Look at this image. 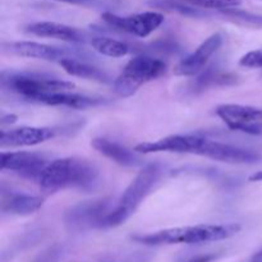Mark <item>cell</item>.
<instances>
[{
	"label": "cell",
	"instance_id": "1",
	"mask_svg": "<svg viewBox=\"0 0 262 262\" xmlns=\"http://www.w3.org/2000/svg\"><path fill=\"white\" fill-rule=\"evenodd\" d=\"M100 170L94 163L81 158H61L50 161L40 179V189L53 194L63 189L94 191L99 184Z\"/></svg>",
	"mask_w": 262,
	"mask_h": 262
},
{
	"label": "cell",
	"instance_id": "2",
	"mask_svg": "<svg viewBox=\"0 0 262 262\" xmlns=\"http://www.w3.org/2000/svg\"><path fill=\"white\" fill-rule=\"evenodd\" d=\"M242 227L235 223L230 224H200L189 227L169 228L148 234L132 235L135 242L143 246H170V245H201V243L219 242L238 234Z\"/></svg>",
	"mask_w": 262,
	"mask_h": 262
},
{
	"label": "cell",
	"instance_id": "3",
	"mask_svg": "<svg viewBox=\"0 0 262 262\" xmlns=\"http://www.w3.org/2000/svg\"><path fill=\"white\" fill-rule=\"evenodd\" d=\"M161 171L163 169L160 164H147L125 188L120 199L118 200L117 206L113 207L112 211L104 217L100 224V229H110L124 224L137 211L143 200L150 194L151 189L155 187L160 178Z\"/></svg>",
	"mask_w": 262,
	"mask_h": 262
},
{
	"label": "cell",
	"instance_id": "4",
	"mask_svg": "<svg viewBox=\"0 0 262 262\" xmlns=\"http://www.w3.org/2000/svg\"><path fill=\"white\" fill-rule=\"evenodd\" d=\"M2 89L17 95L27 102L35 104L41 96L53 92L73 91L76 84L69 81L37 73L2 72Z\"/></svg>",
	"mask_w": 262,
	"mask_h": 262
},
{
	"label": "cell",
	"instance_id": "5",
	"mask_svg": "<svg viewBox=\"0 0 262 262\" xmlns=\"http://www.w3.org/2000/svg\"><path fill=\"white\" fill-rule=\"evenodd\" d=\"M166 72V63L151 55H137L130 59L122 73L113 81V90L119 97L133 96L143 84L160 78Z\"/></svg>",
	"mask_w": 262,
	"mask_h": 262
},
{
	"label": "cell",
	"instance_id": "6",
	"mask_svg": "<svg viewBox=\"0 0 262 262\" xmlns=\"http://www.w3.org/2000/svg\"><path fill=\"white\" fill-rule=\"evenodd\" d=\"M102 20L114 30L143 38L163 25L164 14L159 12H143L122 17L114 13L105 12L102 14Z\"/></svg>",
	"mask_w": 262,
	"mask_h": 262
},
{
	"label": "cell",
	"instance_id": "7",
	"mask_svg": "<svg viewBox=\"0 0 262 262\" xmlns=\"http://www.w3.org/2000/svg\"><path fill=\"white\" fill-rule=\"evenodd\" d=\"M109 199L84 201L72 206L66 212L64 222L71 230L100 229V224L104 217L112 211Z\"/></svg>",
	"mask_w": 262,
	"mask_h": 262
},
{
	"label": "cell",
	"instance_id": "8",
	"mask_svg": "<svg viewBox=\"0 0 262 262\" xmlns=\"http://www.w3.org/2000/svg\"><path fill=\"white\" fill-rule=\"evenodd\" d=\"M3 53L22 56V58L40 59V60L48 61H60L67 58L81 59L83 56H89L87 54L79 53V51L72 50V49L56 48V46L36 42V41L4 42L3 43Z\"/></svg>",
	"mask_w": 262,
	"mask_h": 262
},
{
	"label": "cell",
	"instance_id": "9",
	"mask_svg": "<svg viewBox=\"0 0 262 262\" xmlns=\"http://www.w3.org/2000/svg\"><path fill=\"white\" fill-rule=\"evenodd\" d=\"M48 164V159L42 154L15 151V152H2L0 168L2 170L13 171L22 178L38 182Z\"/></svg>",
	"mask_w": 262,
	"mask_h": 262
},
{
	"label": "cell",
	"instance_id": "10",
	"mask_svg": "<svg viewBox=\"0 0 262 262\" xmlns=\"http://www.w3.org/2000/svg\"><path fill=\"white\" fill-rule=\"evenodd\" d=\"M199 156L212 159L215 161L227 164H255L261 160L262 156L258 152L248 148L223 143L205 138Z\"/></svg>",
	"mask_w": 262,
	"mask_h": 262
},
{
	"label": "cell",
	"instance_id": "11",
	"mask_svg": "<svg viewBox=\"0 0 262 262\" xmlns=\"http://www.w3.org/2000/svg\"><path fill=\"white\" fill-rule=\"evenodd\" d=\"M222 45L223 36L220 33H214V35L209 36L193 53L184 56L174 67V74L179 77H192L199 74L202 69H205L211 56L222 48Z\"/></svg>",
	"mask_w": 262,
	"mask_h": 262
},
{
	"label": "cell",
	"instance_id": "12",
	"mask_svg": "<svg viewBox=\"0 0 262 262\" xmlns=\"http://www.w3.org/2000/svg\"><path fill=\"white\" fill-rule=\"evenodd\" d=\"M200 143H201V137L200 136L171 135L160 138L158 141L138 143V145L135 146V151L138 154L176 152L196 155Z\"/></svg>",
	"mask_w": 262,
	"mask_h": 262
},
{
	"label": "cell",
	"instance_id": "13",
	"mask_svg": "<svg viewBox=\"0 0 262 262\" xmlns=\"http://www.w3.org/2000/svg\"><path fill=\"white\" fill-rule=\"evenodd\" d=\"M56 136L54 128L48 127H19L10 130H2L0 146L7 147H30L40 145Z\"/></svg>",
	"mask_w": 262,
	"mask_h": 262
},
{
	"label": "cell",
	"instance_id": "14",
	"mask_svg": "<svg viewBox=\"0 0 262 262\" xmlns=\"http://www.w3.org/2000/svg\"><path fill=\"white\" fill-rule=\"evenodd\" d=\"M217 117L232 130L241 132L243 127L262 123V107L241 104H223L215 110Z\"/></svg>",
	"mask_w": 262,
	"mask_h": 262
},
{
	"label": "cell",
	"instance_id": "15",
	"mask_svg": "<svg viewBox=\"0 0 262 262\" xmlns=\"http://www.w3.org/2000/svg\"><path fill=\"white\" fill-rule=\"evenodd\" d=\"M25 31L30 35L37 36V37H48L61 40L64 42L71 43H83L86 42V33L81 30L72 26L63 25L58 22H35L26 26Z\"/></svg>",
	"mask_w": 262,
	"mask_h": 262
},
{
	"label": "cell",
	"instance_id": "16",
	"mask_svg": "<svg viewBox=\"0 0 262 262\" xmlns=\"http://www.w3.org/2000/svg\"><path fill=\"white\" fill-rule=\"evenodd\" d=\"M91 145L101 155L119 165L129 166V168L142 165V159L138 156V152L129 150L114 141L106 140V138H94Z\"/></svg>",
	"mask_w": 262,
	"mask_h": 262
},
{
	"label": "cell",
	"instance_id": "17",
	"mask_svg": "<svg viewBox=\"0 0 262 262\" xmlns=\"http://www.w3.org/2000/svg\"><path fill=\"white\" fill-rule=\"evenodd\" d=\"M105 102H106L105 99L101 97L86 96L73 91H61L41 96L35 104L48 105V106H66L72 109H87V107L99 106Z\"/></svg>",
	"mask_w": 262,
	"mask_h": 262
},
{
	"label": "cell",
	"instance_id": "18",
	"mask_svg": "<svg viewBox=\"0 0 262 262\" xmlns=\"http://www.w3.org/2000/svg\"><path fill=\"white\" fill-rule=\"evenodd\" d=\"M43 199L26 193H2V211L5 214L26 216L35 214L42 207Z\"/></svg>",
	"mask_w": 262,
	"mask_h": 262
},
{
	"label": "cell",
	"instance_id": "19",
	"mask_svg": "<svg viewBox=\"0 0 262 262\" xmlns=\"http://www.w3.org/2000/svg\"><path fill=\"white\" fill-rule=\"evenodd\" d=\"M59 64L63 67V69L69 76L79 77V78L90 79V81L100 82V83H110V82H113L112 77L104 69L89 64L83 59L67 58L59 61Z\"/></svg>",
	"mask_w": 262,
	"mask_h": 262
},
{
	"label": "cell",
	"instance_id": "20",
	"mask_svg": "<svg viewBox=\"0 0 262 262\" xmlns=\"http://www.w3.org/2000/svg\"><path fill=\"white\" fill-rule=\"evenodd\" d=\"M90 43L95 51L109 58H123L133 51L132 46L128 45L127 42L115 40V38L104 37V36L92 37Z\"/></svg>",
	"mask_w": 262,
	"mask_h": 262
},
{
	"label": "cell",
	"instance_id": "21",
	"mask_svg": "<svg viewBox=\"0 0 262 262\" xmlns=\"http://www.w3.org/2000/svg\"><path fill=\"white\" fill-rule=\"evenodd\" d=\"M184 2L194 5V7L217 10L232 9V8H237L242 4V0H184Z\"/></svg>",
	"mask_w": 262,
	"mask_h": 262
},
{
	"label": "cell",
	"instance_id": "22",
	"mask_svg": "<svg viewBox=\"0 0 262 262\" xmlns=\"http://www.w3.org/2000/svg\"><path fill=\"white\" fill-rule=\"evenodd\" d=\"M66 255V248L60 245H54L36 256L32 262H60Z\"/></svg>",
	"mask_w": 262,
	"mask_h": 262
},
{
	"label": "cell",
	"instance_id": "23",
	"mask_svg": "<svg viewBox=\"0 0 262 262\" xmlns=\"http://www.w3.org/2000/svg\"><path fill=\"white\" fill-rule=\"evenodd\" d=\"M224 14L230 15V17L238 18V19L243 20L246 23H252V25L256 26H262V15H255L251 14V13L247 12H242V10H237L235 8H232V9H224L220 10Z\"/></svg>",
	"mask_w": 262,
	"mask_h": 262
},
{
	"label": "cell",
	"instance_id": "24",
	"mask_svg": "<svg viewBox=\"0 0 262 262\" xmlns=\"http://www.w3.org/2000/svg\"><path fill=\"white\" fill-rule=\"evenodd\" d=\"M239 66L247 67V68H262V49L250 51L243 55L239 60Z\"/></svg>",
	"mask_w": 262,
	"mask_h": 262
},
{
	"label": "cell",
	"instance_id": "25",
	"mask_svg": "<svg viewBox=\"0 0 262 262\" xmlns=\"http://www.w3.org/2000/svg\"><path fill=\"white\" fill-rule=\"evenodd\" d=\"M55 2L67 3L72 5H81V7H99L101 3L99 0H55Z\"/></svg>",
	"mask_w": 262,
	"mask_h": 262
},
{
	"label": "cell",
	"instance_id": "26",
	"mask_svg": "<svg viewBox=\"0 0 262 262\" xmlns=\"http://www.w3.org/2000/svg\"><path fill=\"white\" fill-rule=\"evenodd\" d=\"M17 120V117L14 114H8V115H3L2 117V125L4 124H13V123Z\"/></svg>",
	"mask_w": 262,
	"mask_h": 262
},
{
	"label": "cell",
	"instance_id": "27",
	"mask_svg": "<svg viewBox=\"0 0 262 262\" xmlns=\"http://www.w3.org/2000/svg\"><path fill=\"white\" fill-rule=\"evenodd\" d=\"M248 181L250 182H262V170L256 171L252 176L248 177Z\"/></svg>",
	"mask_w": 262,
	"mask_h": 262
},
{
	"label": "cell",
	"instance_id": "28",
	"mask_svg": "<svg viewBox=\"0 0 262 262\" xmlns=\"http://www.w3.org/2000/svg\"><path fill=\"white\" fill-rule=\"evenodd\" d=\"M252 262H262V251H260L258 253H256Z\"/></svg>",
	"mask_w": 262,
	"mask_h": 262
}]
</instances>
